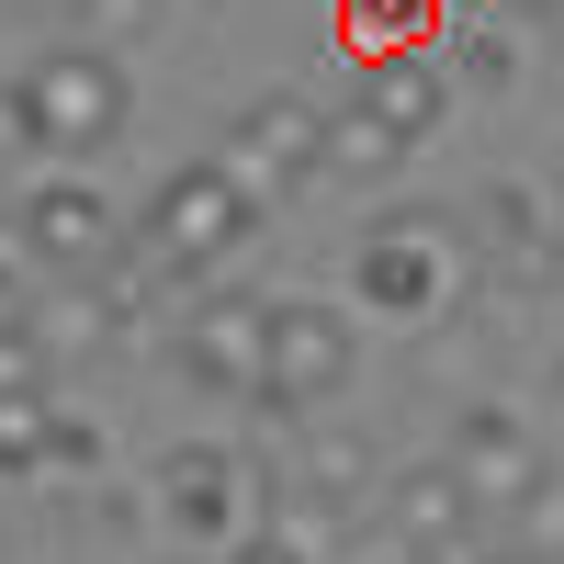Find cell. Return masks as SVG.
<instances>
[{
    "mask_svg": "<svg viewBox=\"0 0 564 564\" xmlns=\"http://www.w3.org/2000/svg\"><path fill=\"white\" fill-rule=\"evenodd\" d=\"M249 238H260V204H249V181L226 170V159H181L159 193H148V215H135V249H148L170 282L226 271Z\"/></svg>",
    "mask_w": 564,
    "mask_h": 564,
    "instance_id": "3957f363",
    "label": "cell"
},
{
    "mask_svg": "<svg viewBox=\"0 0 564 564\" xmlns=\"http://www.w3.org/2000/svg\"><path fill=\"white\" fill-rule=\"evenodd\" d=\"M148 497H159V531L181 542V553H238L260 520H271V463H249V452H226V441H170L159 452V475H148Z\"/></svg>",
    "mask_w": 564,
    "mask_h": 564,
    "instance_id": "277c9868",
    "label": "cell"
},
{
    "mask_svg": "<svg viewBox=\"0 0 564 564\" xmlns=\"http://www.w3.org/2000/svg\"><path fill=\"white\" fill-rule=\"evenodd\" d=\"M12 327H34V316H23V271H12V249H0V339H12Z\"/></svg>",
    "mask_w": 564,
    "mask_h": 564,
    "instance_id": "44dd1931",
    "label": "cell"
},
{
    "mask_svg": "<svg viewBox=\"0 0 564 564\" xmlns=\"http://www.w3.org/2000/svg\"><path fill=\"white\" fill-rule=\"evenodd\" d=\"M12 226H23V260H34V271H57V282H102V271L124 260V226H113V204L90 193L79 170H45V181H23Z\"/></svg>",
    "mask_w": 564,
    "mask_h": 564,
    "instance_id": "8992f818",
    "label": "cell"
},
{
    "mask_svg": "<svg viewBox=\"0 0 564 564\" xmlns=\"http://www.w3.org/2000/svg\"><path fill=\"white\" fill-rule=\"evenodd\" d=\"M350 113H372L395 148H430L452 113V68L441 57H372V68H350Z\"/></svg>",
    "mask_w": 564,
    "mask_h": 564,
    "instance_id": "4fadbf2b",
    "label": "cell"
},
{
    "mask_svg": "<svg viewBox=\"0 0 564 564\" xmlns=\"http://www.w3.org/2000/svg\"><path fill=\"white\" fill-rule=\"evenodd\" d=\"M350 564H406V553H350Z\"/></svg>",
    "mask_w": 564,
    "mask_h": 564,
    "instance_id": "603a6c76",
    "label": "cell"
},
{
    "mask_svg": "<svg viewBox=\"0 0 564 564\" xmlns=\"http://www.w3.org/2000/svg\"><path fill=\"white\" fill-rule=\"evenodd\" d=\"M260 350H271V305L260 294H204L181 316V372L226 406H260Z\"/></svg>",
    "mask_w": 564,
    "mask_h": 564,
    "instance_id": "8fae6325",
    "label": "cell"
},
{
    "mask_svg": "<svg viewBox=\"0 0 564 564\" xmlns=\"http://www.w3.org/2000/svg\"><path fill=\"white\" fill-rule=\"evenodd\" d=\"M350 361H361V339H350V316L339 305H271V350H260V417L271 430H305V417L350 384Z\"/></svg>",
    "mask_w": 564,
    "mask_h": 564,
    "instance_id": "5b68a950",
    "label": "cell"
},
{
    "mask_svg": "<svg viewBox=\"0 0 564 564\" xmlns=\"http://www.w3.org/2000/svg\"><path fill=\"white\" fill-rule=\"evenodd\" d=\"M339 34H350V68H372V57H430L441 0H339Z\"/></svg>",
    "mask_w": 564,
    "mask_h": 564,
    "instance_id": "5bb4252c",
    "label": "cell"
},
{
    "mask_svg": "<svg viewBox=\"0 0 564 564\" xmlns=\"http://www.w3.org/2000/svg\"><path fill=\"white\" fill-rule=\"evenodd\" d=\"M475 282H497V294H553L564 282V226L531 181H486L475 193Z\"/></svg>",
    "mask_w": 564,
    "mask_h": 564,
    "instance_id": "ba28073f",
    "label": "cell"
},
{
    "mask_svg": "<svg viewBox=\"0 0 564 564\" xmlns=\"http://www.w3.org/2000/svg\"><path fill=\"white\" fill-rule=\"evenodd\" d=\"M316 542H327L316 520H294V508H271V520H260V531H249L238 553H226V564H316Z\"/></svg>",
    "mask_w": 564,
    "mask_h": 564,
    "instance_id": "ac0fdd59",
    "label": "cell"
},
{
    "mask_svg": "<svg viewBox=\"0 0 564 564\" xmlns=\"http://www.w3.org/2000/svg\"><path fill=\"white\" fill-rule=\"evenodd\" d=\"M441 463L475 486V508H531V497H553V463H542V441H531L508 406H463Z\"/></svg>",
    "mask_w": 564,
    "mask_h": 564,
    "instance_id": "7c38bea8",
    "label": "cell"
},
{
    "mask_svg": "<svg viewBox=\"0 0 564 564\" xmlns=\"http://www.w3.org/2000/svg\"><path fill=\"white\" fill-rule=\"evenodd\" d=\"M417 148H395L372 113H327V181H395Z\"/></svg>",
    "mask_w": 564,
    "mask_h": 564,
    "instance_id": "2e32d148",
    "label": "cell"
},
{
    "mask_svg": "<svg viewBox=\"0 0 564 564\" xmlns=\"http://www.w3.org/2000/svg\"><path fill=\"white\" fill-rule=\"evenodd\" d=\"M23 384H45V350H34V327H12V339H0V395H23Z\"/></svg>",
    "mask_w": 564,
    "mask_h": 564,
    "instance_id": "ffe728a7",
    "label": "cell"
},
{
    "mask_svg": "<svg viewBox=\"0 0 564 564\" xmlns=\"http://www.w3.org/2000/svg\"><path fill=\"white\" fill-rule=\"evenodd\" d=\"M553 23H564V0H553Z\"/></svg>",
    "mask_w": 564,
    "mask_h": 564,
    "instance_id": "d4e9b609",
    "label": "cell"
},
{
    "mask_svg": "<svg viewBox=\"0 0 564 564\" xmlns=\"http://www.w3.org/2000/svg\"><path fill=\"white\" fill-rule=\"evenodd\" d=\"M463 282H475V238H463L452 215H384L372 238L350 249V294L361 316H384V327H441L463 305Z\"/></svg>",
    "mask_w": 564,
    "mask_h": 564,
    "instance_id": "7a4b0ae2",
    "label": "cell"
},
{
    "mask_svg": "<svg viewBox=\"0 0 564 564\" xmlns=\"http://www.w3.org/2000/svg\"><path fill=\"white\" fill-rule=\"evenodd\" d=\"M271 497L294 508V520L339 531L350 508H372V497H384V463H372V441H361V430H339V417H305V430H294V452H282V475H271Z\"/></svg>",
    "mask_w": 564,
    "mask_h": 564,
    "instance_id": "9c48e42d",
    "label": "cell"
},
{
    "mask_svg": "<svg viewBox=\"0 0 564 564\" xmlns=\"http://www.w3.org/2000/svg\"><path fill=\"white\" fill-rule=\"evenodd\" d=\"M57 417H68V406H45V384H23V395H0V475H23V486H45V452H57Z\"/></svg>",
    "mask_w": 564,
    "mask_h": 564,
    "instance_id": "9a60e30c",
    "label": "cell"
},
{
    "mask_svg": "<svg viewBox=\"0 0 564 564\" xmlns=\"http://www.w3.org/2000/svg\"><path fill=\"white\" fill-rule=\"evenodd\" d=\"M553 395H564V361H553Z\"/></svg>",
    "mask_w": 564,
    "mask_h": 564,
    "instance_id": "cb8c5ba5",
    "label": "cell"
},
{
    "mask_svg": "<svg viewBox=\"0 0 564 564\" xmlns=\"http://www.w3.org/2000/svg\"><path fill=\"white\" fill-rule=\"evenodd\" d=\"M384 531H395L406 564H486V508L452 463H406L384 486Z\"/></svg>",
    "mask_w": 564,
    "mask_h": 564,
    "instance_id": "30bf717a",
    "label": "cell"
},
{
    "mask_svg": "<svg viewBox=\"0 0 564 564\" xmlns=\"http://www.w3.org/2000/svg\"><path fill=\"white\" fill-rule=\"evenodd\" d=\"M90 463H102V441H90V417H57V452H45V486L90 475Z\"/></svg>",
    "mask_w": 564,
    "mask_h": 564,
    "instance_id": "d6986e66",
    "label": "cell"
},
{
    "mask_svg": "<svg viewBox=\"0 0 564 564\" xmlns=\"http://www.w3.org/2000/svg\"><path fill=\"white\" fill-rule=\"evenodd\" d=\"M486 564H542V553H520V542H508V553H486Z\"/></svg>",
    "mask_w": 564,
    "mask_h": 564,
    "instance_id": "7402d4cb",
    "label": "cell"
},
{
    "mask_svg": "<svg viewBox=\"0 0 564 564\" xmlns=\"http://www.w3.org/2000/svg\"><path fill=\"white\" fill-rule=\"evenodd\" d=\"M135 113L124 57L102 45H45L23 79H0V159H102Z\"/></svg>",
    "mask_w": 564,
    "mask_h": 564,
    "instance_id": "6da1fadb",
    "label": "cell"
},
{
    "mask_svg": "<svg viewBox=\"0 0 564 564\" xmlns=\"http://www.w3.org/2000/svg\"><path fill=\"white\" fill-rule=\"evenodd\" d=\"M215 159L249 181V204H282V193H305V181H327V113L294 102V90H260V102H238Z\"/></svg>",
    "mask_w": 564,
    "mask_h": 564,
    "instance_id": "52a82bcc",
    "label": "cell"
},
{
    "mask_svg": "<svg viewBox=\"0 0 564 564\" xmlns=\"http://www.w3.org/2000/svg\"><path fill=\"white\" fill-rule=\"evenodd\" d=\"M68 12H79L90 45H148V34L170 23V0H68Z\"/></svg>",
    "mask_w": 564,
    "mask_h": 564,
    "instance_id": "e0dca14e",
    "label": "cell"
}]
</instances>
